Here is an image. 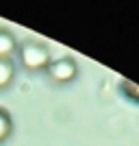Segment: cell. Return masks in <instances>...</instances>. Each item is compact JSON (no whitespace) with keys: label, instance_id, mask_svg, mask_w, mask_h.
I'll use <instances>...</instances> for the list:
<instances>
[{"label":"cell","instance_id":"obj_4","mask_svg":"<svg viewBox=\"0 0 139 146\" xmlns=\"http://www.w3.org/2000/svg\"><path fill=\"white\" fill-rule=\"evenodd\" d=\"M13 63L9 59H0V90L7 85H11V81H13Z\"/></svg>","mask_w":139,"mask_h":146},{"label":"cell","instance_id":"obj_2","mask_svg":"<svg viewBox=\"0 0 139 146\" xmlns=\"http://www.w3.org/2000/svg\"><path fill=\"white\" fill-rule=\"evenodd\" d=\"M48 74L55 83H67V81H72L76 76V63L72 59H67V57L59 59V61H52L48 66Z\"/></svg>","mask_w":139,"mask_h":146},{"label":"cell","instance_id":"obj_1","mask_svg":"<svg viewBox=\"0 0 139 146\" xmlns=\"http://www.w3.org/2000/svg\"><path fill=\"white\" fill-rule=\"evenodd\" d=\"M20 59L28 70H42V68L50 66V52L43 44L37 42H26L20 48Z\"/></svg>","mask_w":139,"mask_h":146},{"label":"cell","instance_id":"obj_5","mask_svg":"<svg viewBox=\"0 0 139 146\" xmlns=\"http://www.w3.org/2000/svg\"><path fill=\"white\" fill-rule=\"evenodd\" d=\"M9 133H11V118H9V113H7V111L0 109V142L7 140V137H9Z\"/></svg>","mask_w":139,"mask_h":146},{"label":"cell","instance_id":"obj_3","mask_svg":"<svg viewBox=\"0 0 139 146\" xmlns=\"http://www.w3.org/2000/svg\"><path fill=\"white\" fill-rule=\"evenodd\" d=\"M15 52V39L11 33L0 31V59H9Z\"/></svg>","mask_w":139,"mask_h":146}]
</instances>
